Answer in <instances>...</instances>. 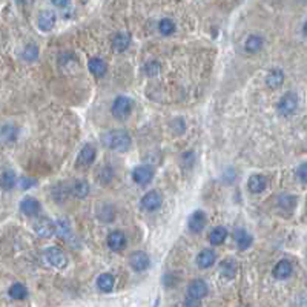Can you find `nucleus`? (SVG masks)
<instances>
[{
    "label": "nucleus",
    "instance_id": "f257e3e1",
    "mask_svg": "<svg viewBox=\"0 0 307 307\" xmlns=\"http://www.w3.org/2000/svg\"><path fill=\"white\" fill-rule=\"evenodd\" d=\"M102 143L113 151H128L131 146V137L124 131H109L102 135Z\"/></svg>",
    "mask_w": 307,
    "mask_h": 307
},
{
    "label": "nucleus",
    "instance_id": "f03ea898",
    "mask_svg": "<svg viewBox=\"0 0 307 307\" xmlns=\"http://www.w3.org/2000/svg\"><path fill=\"white\" fill-rule=\"evenodd\" d=\"M298 108V97L292 92L284 94L280 102H278V113L283 117H290L295 114V111Z\"/></svg>",
    "mask_w": 307,
    "mask_h": 307
},
{
    "label": "nucleus",
    "instance_id": "7ed1b4c3",
    "mask_svg": "<svg viewBox=\"0 0 307 307\" xmlns=\"http://www.w3.org/2000/svg\"><path fill=\"white\" fill-rule=\"evenodd\" d=\"M132 111V102L131 99H128V97L124 95H120L117 97V99L114 100L113 103V115L118 120H123L126 118Z\"/></svg>",
    "mask_w": 307,
    "mask_h": 307
},
{
    "label": "nucleus",
    "instance_id": "20e7f679",
    "mask_svg": "<svg viewBox=\"0 0 307 307\" xmlns=\"http://www.w3.org/2000/svg\"><path fill=\"white\" fill-rule=\"evenodd\" d=\"M45 258H46V261L51 264V266L55 268V269H63V268H66V264H68L66 254L63 252L62 249H59V247H49V249H46Z\"/></svg>",
    "mask_w": 307,
    "mask_h": 307
},
{
    "label": "nucleus",
    "instance_id": "39448f33",
    "mask_svg": "<svg viewBox=\"0 0 307 307\" xmlns=\"http://www.w3.org/2000/svg\"><path fill=\"white\" fill-rule=\"evenodd\" d=\"M132 178L137 185L145 186L148 183H151L154 178V169L151 166H137L132 171Z\"/></svg>",
    "mask_w": 307,
    "mask_h": 307
},
{
    "label": "nucleus",
    "instance_id": "423d86ee",
    "mask_svg": "<svg viewBox=\"0 0 307 307\" xmlns=\"http://www.w3.org/2000/svg\"><path fill=\"white\" fill-rule=\"evenodd\" d=\"M161 203H163V197L157 191H151L145 193V197L142 198V207L146 209V211H155V209L161 206Z\"/></svg>",
    "mask_w": 307,
    "mask_h": 307
},
{
    "label": "nucleus",
    "instance_id": "0eeeda50",
    "mask_svg": "<svg viewBox=\"0 0 307 307\" xmlns=\"http://www.w3.org/2000/svg\"><path fill=\"white\" fill-rule=\"evenodd\" d=\"M34 230L37 232V235L43 236V238H49V236H52L55 232L54 221H51L49 218H40L36 221Z\"/></svg>",
    "mask_w": 307,
    "mask_h": 307
},
{
    "label": "nucleus",
    "instance_id": "6e6552de",
    "mask_svg": "<svg viewBox=\"0 0 307 307\" xmlns=\"http://www.w3.org/2000/svg\"><path fill=\"white\" fill-rule=\"evenodd\" d=\"M129 264L135 272H143L149 268L151 260L145 252H134L129 258Z\"/></svg>",
    "mask_w": 307,
    "mask_h": 307
},
{
    "label": "nucleus",
    "instance_id": "1a4fd4ad",
    "mask_svg": "<svg viewBox=\"0 0 307 307\" xmlns=\"http://www.w3.org/2000/svg\"><path fill=\"white\" fill-rule=\"evenodd\" d=\"M108 246L114 250V252H120L126 247V235L120 230H114L108 235Z\"/></svg>",
    "mask_w": 307,
    "mask_h": 307
},
{
    "label": "nucleus",
    "instance_id": "9d476101",
    "mask_svg": "<svg viewBox=\"0 0 307 307\" xmlns=\"http://www.w3.org/2000/svg\"><path fill=\"white\" fill-rule=\"evenodd\" d=\"M207 294V286L203 280H193L189 287H188V297L195 298V300H201Z\"/></svg>",
    "mask_w": 307,
    "mask_h": 307
},
{
    "label": "nucleus",
    "instance_id": "9b49d317",
    "mask_svg": "<svg viewBox=\"0 0 307 307\" xmlns=\"http://www.w3.org/2000/svg\"><path fill=\"white\" fill-rule=\"evenodd\" d=\"M294 272V268H292V263L287 260H281L276 263V266L273 268V276L276 280H287V278Z\"/></svg>",
    "mask_w": 307,
    "mask_h": 307
},
{
    "label": "nucleus",
    "instance_id": "f8f14e48",
    "mask_svg": "<svg viewBox=\"0 0 307 307\" xmlns=\"http://www.w3.org/2000/svg\"><path fill=\"white\" fill-rule=\"evenodd\" d=\"M20 211L26 217H36L40 212V203L33 197H25L20 203Z\"/></svg>",
    "mask_w": 307,
    "mask_h": 307
},
{
    "label": "nucleus",
    "instance_id": "ddd939ff",
    "mask_svg": "<svg viewBox=\"0 0 307 307\" xmlns=\"http://www.w3.org/2000/svg\"><path fill=\"white\" fill-rule=\"evenodd\" d=\"M37 23H38V28L41 31H51L54 28V25H55V14L49 9L41 11L38 14Z\"/></svg>",
    "mask_w": 307,
    "mask_h": 307
},
{
    "label": "nucleus",
    "instance_id": "4468645a",
    "mask_svg": "<svg viewBox=\"0 0 307 307\" xmlns=\"http://www.w3.org/2000/svg\"><path fill=\"white\" fill-rule=\"evenodd\" d=\"M247 188L252 193H261L264 189L268 188V178L264 175H260V174H255L249 178L247 181Z\"/></svg>",
    "mask_w": 307,
    "mask_h": 307
},
{
    "label": "nucleus",
    "instance_id": "2eb2a0df",
    "mask_svg": "<svg viewBox=\"0 0 307 307\" xmlns=\"http://www.w3.org/2000/svg\"><path fill=\"white\" fill-rule=\"evenodd\" d=\"M233 238H235V243H236V246H238L240 250L249 249L250 246H252V241H254L252 235L244 229H236L235 233H233Z\"/></svg>",
    "mask_w": 307,
    "mask_h": 307
},
{
    "label": "nucleus",
    "instance_id": "dca6fc26",
    "mask_svg": "<svg viewBox=\"0 0 307 307\" xmlns=\"http://www.w3.org/2000/svg\"><path fill=\"white\" fill-rule=\"evenodd\" d=\"M215 261H217V255L211 249L201 250V252L198 254V257H197V264H198L200 269H207V268L214 266Z\"/></svg>",
    "mask_w": 307,
    "mask_h": 307
},
{
    "label": "nucleus",
    "instance_id": "f3484780",
    "mask_svg": "<svg viewBox=\"0 0 307 307\" xmlns=\"http://www.w3.org/2000/svg\"><path fill=\"white\" fill-rule=\"evenodd\" d=\"M95 160V148L92 145L83 146V149L78 154L77 158V166H89Z\"/></svg>",
    "mask_w": 307,
    "mask_h": 307
},
{
    "label": "nucleus",
    "instance_id": "a211bd4d",
    "mask_svg": "<svg viewBox=\"0 0 307 307\" xmlns=\"http://www.w3.org/2000/svg\"><path fill=\"white\" fill-rule=\"evenodd\" d=\"M284 81V73L281 69H270L266 76V85L270 88V89H276L283 85Z\"/></svg>",
    "mask_w": 307,
    "mask_h": 307
},
{
    "label": "nucleus",
    "instance_id": "6ab92c4d",
    "mask_svg": "<svg viewBox=\"0 0 307 307\" xmlns=\"http://www.w3.org/2000/svg\"><path fill=\"white\" fill-rule=\"evenodd\" d=\"M69 192H71L76 198H85L89 193V185L85 180H76L74 183L69 186Z\"/></svg>",
    "mask_w": 307,
    "mask_h": 307
},
{
    "label": "nucleus",
    "instance_id": "aec40b11",
    "mask_svg": "<svg viewBox=\"0 0 307 307\" xmlns=\"http://www.w3.org/2000/svg\"><path fill=\"white\" fill-rule=\"evenodd\" d=\"M206 226V214L201 211L193 212L189 218V229L192 232H201Z\"/></svg>",
    "mask_w": 307,
    "mask_h": 307
},
{
    "label": "nucleus",
    "instance_id": "412c9836",
    "mask_svg": "<svg viewBox=\"0 0 307 307\" xmlns=\"http://www.w3.org/2000/svg\"><path fill=\"white\" fill-rule=\"evenodd\" d=\"M220 273L228 278V280H232L236 273V263L232 258H226L220 263Z\"/></svg>",
    "mask_w": 307,
    "mask_h": 307
},
{
    "label": "nucleus",
    "instance_id": "4be33fe9",
    "mask_svg": "<svg viewBox=\"0 0 307 307\" xmlns=\"http://www.w3.org/2000/svg\"><path fill=\"white\" fill-rule=\"evenodd\" d=\"M114 284H115V278L111 273H102L99 278H97V287H99L102 292H105V294L113 290Z\"/></svg>",
    "mask_w": 307,
    "mask_h": 307
},
{
    "label": "nucleus",
    "instance_id": "5701e85b",
    "mask_svg": "<svg viewBox=\"0 0 307 307\" xmlns=\"http://www.w3.org/2000/svg\"><path fill=\"white\" fill-rule=\"evenodd\" d=\"M129 43H131V36H129L128 33H118V34H115L114 38H113V46H114V49L118 51V52H121V51H124V49H128Z\"/></svg>",
    "mask_w": 307,
    "mask_h": 307
},
{
    "label": "nucleus",
    "instance_id": "b1692460",
    "mask_svg": "<svg viewBox=\"0 0 307 307\" xmlns=\"http://www.w3.org/2000/svg\"><path fill=\"white\" fill-rule=\"evenodd\" d=\"M88 68H89V71L95 76V77H103L108 71V66L106 63L102 60V59H91L89 63H88Z\"/></svg>",
    "mask_w": 307,
    "mask_h": 307
},
{
    "label": "nucleus",
    "instance_id": "393cba45",
    "mask_svg": "<svg viewBox=\"0 0 307 307\" xmlns=\"http://www.w3.org/2000/svg\"><path fill=\"white\" fill-rule=\"evenodd\" d=\"M17 138V128L12 124H2L0 126V140L11 143Z\"/></svg>",
    "mask_w": 307,
    "mask_h": 307
},
{
    "label": "nucleus",
    "instance_id": "a878e982",
    "mask_svg": "<svg viewBox=\"0 0 307 307\" xmlns=\"http://www.w3.org/2000/svg\"><path fill=\"white\" fill-rule=\"evenodd\" d=\"M228 238V230L226 228H215L211 233H209V241H211V244L214 246H220L226 241Z\"/></svg>",
    "mask_w": 307,
    "mask_h": 307
},
{
    "label": "nucleus",
    "instance_id": "bb28decb",
    "mask_svg": "<svg viewBox=\"0 0 307 307\" xmlns=\"http://www.w3.org/2000/svg\"><path fill=\"white\" fill-rule=\"evenodd\" d=\"M16 183H17V178H16V174H14L12 171L8 169L0 175V188L2 189L9 191V189H12L14 186H16Z\"/></svg>",
    "mask_w": 307,
    "mask_h": 307
},
{
    "label": "nucleus",
    "instance_id": "cd10ccee",
    "mask_svg": "<svg viewBox=\"0 0 307 307\" xmlns=\"http://www.w3.org/2000/svg\"><path fill=\"white\" fill-rule=\"evenodd\" d=\"M244 48H246V51L250 52V54L258 52V51L263 48V38H261L260 36H250V37L246 40Z\"/></svg>",
    "mask_w": 307,
    "mask_h": 307
},
{
    "label": "nucleus",
    "instance_id": "c85d7f7f",
    "mask_svg": "<svg viewBox=\"0 0 307 307\" xmlns=\"http://www.w3.org/2000/svg\"><path fill=\"white\" fill-rule=\"evenodd\" d=\"M9 297L12 298V300H25L26 297H28V290H26V287L23 286V284H20V283H16V284H12L11 287H9Z\"/></svg>",
    "mask_w": 307,
    "mask_h": 307
},
{
    "label": "nucleus",
    "instance_id": "c756f323",
    "mask_svg": "<svg viewBox=\"0 0 307 307\" xmlns=\"http://www.w3.org/2000/svg\"><path fill=\"white\" fill-rule=\"evenodd\" d=\"M158 30L163 36H171L174 34L175 31V23L171 20V19H163L160 23H158Z\"/></svg>",
    "mask_w": 307,
    "mask_h": 307
},
{
    "label": "nucleus",
    "instance_id": "7c9ffc66",
    "mask_svg": "<svg viewBox=\"0 0 307 307\" xmlns=\"http://www.w3.org/2000/svg\"><path fill=\"white\" fill-rule=\"evenodd\" d=\"M22 57L26 62H34L38 57V48L36 45H28L22 52Z\"/></svg>",
    "mask_w": 307,
    "mask_h": 307
},
{
    "label": "nucleus",
    "instance_id": "2f4dec72",
    "mask_svg": "<svg viewBox=\"0 0 307 307\" xmlns=\"http://www.w3.org/2000/svg\"><path fill=\"white\" fill-rule=\"evenodd\" d=\"M54 226H55L54 235L65 236V235L69 233V225H68V221H66V220H59V221H55V223H54Z\"/></svg>",
    "mask_w": 307,
    "mask_h": 307
},
{
    "label": "nucleus",
    "instance_id": "473e14b6",
    "mask_svg": "<svg viewBox=\"0 0 307 307\" xmlns=\"http://www.w3.org/2000/svg\"><path fill=\"white\" fill-rule=\"evenodd\" d=\"M278 201H280V206H283V207H294L295 206V198L289 197V195H283Z\"/></svg>",
    "mask_w": 307,
    "mask_h": 307
},
{
    "label": "nucleus",
    "instance_id": "72a5a7b5",
    "mask_svg": "<svg viewBox=\"0 0 307 307\" xmlns=\"http://www.w3.org/2000/svg\"><path fill=\"white\" fill-rule=\"evenodd\" d=\"M158 69H160V65L157 62H151L146 65V74L148 76H155L158 74Z\"/></svg>",
    "mask_w": 307,
    "mask_h": 307
},
{
    "label": "nucleus",
    "instance_id": "f704fd0d",
    "mask_svg": "<svg viewBox=\"0 0 307 307\" xmlns=\"http://www.w3.org/2000/svg\"><path fill=\"white\" fill-rule=\"evenodd\" d=\"M33 186H36V180H34V178L23 177V178L20 180V188H22V189H30V188H33Z\"/></svg>",
    "mask_w": 307,
    "mask_h": 307
},
{
    "label": "nucleus",
    "instance_id": "c9c22d12",
    "mask_svg": "<svg viewBox=\"0 0 307 307\" xmlns=\"http://www.w3.org/2000/svg\"><path fill=\"white\" fill-rule=\"evenodd\" d=\"M298 177L303 183H307V163H303L300 167H298Z\"/></svg>",
    "mask_w": 307,
    "mask_h": 307
},
{
    "label": "nucleus",
    "instance_id": "e433bc0d",
    "mask_svg": "<svg viewBox=\"0 0 307 307\" xmlns=\"http://www.w3.org/2000/svg\"><path fill=\"white\" fill-rule=\"evenodd\" d=\"M186 307H201L200 300H195V298L188 297V300H186Z\"/></svg>",
    "mask_w": 307,
    "mask_h": 307
},
{
    "label": "nucleus",
    "instance_id": "4c0bfd02",
    "mask_svg": "<svg viewBox=\"0 0 307 307\" xmlns=\"http://www.w3.org/2000/svg\"><path fill=\"white\" fill-rule=\"evenodd\" d=\"M51 3L55 5V6H59V8H65L69 3V0H51Z\"/></svg>",
    "mask_w": 307,
    "mask_h": 307
},
{
    "label": "nucleus",
    "instance_id": "58836bf2",
    "mask_svg": "<svg viewBox=\"0 0 307 307\" xmlns=\"http://www.w3.org/2000/svg\"><path fill=\"white\" fill-rule=\"evenodd\" d=\"M303 33L307 36V22H306V23H304V26H303Z\"/></svg>",
    "mask_w": 307,
    "mask_h": 307
},
{
    "label": "nucleus",
    "instance_id": "ea45409f",
    "mask_svg": "<svg viewBox=\"0 0 307 307\" xmlns=\"http://www.w3.org/2000/svg\"><path fill=\"white\" fill-rule=\"evenodd\" d=\"M240 307H249V306H240Z\"/></svg>",
    "mask_w": 307,
    "mask_h": 307
}]
</instances>
